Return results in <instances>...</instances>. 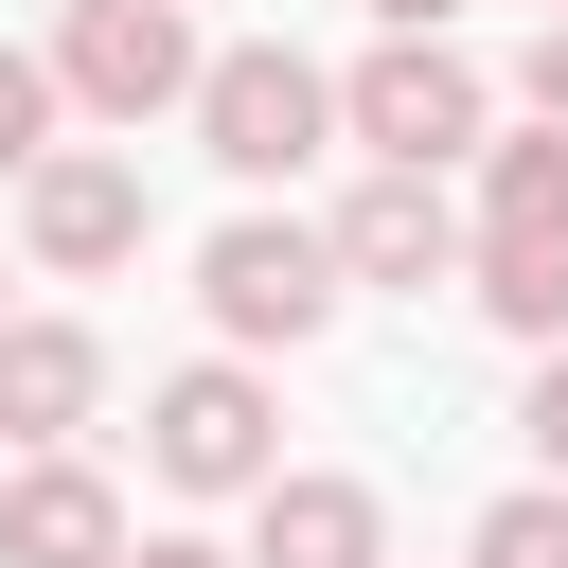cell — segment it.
I'll return each mask as SVG.
<instances>
[{"instance_id": "ba28073f", "label": "cell", "mask_w": 568, "mask_h": 568, "mask_svg": "<svg viewBox=\"0 0 568 568\" xmlns=\"http://www.w3.org/2000/svg\"><path fill=\"white\" fill-rule=\"evenodd\" d=\"M89 408H106V337H89V320H0V444L53 462Z\"/></svg>"}, {"instance_id": "3957f363", "label": "cell", "mask_w": 568, "mask_h": 568, "mask_svg": "<svg viewBox=\"0 0 568 568\" xmlns=\"http://www.w3.org/2000/svg\"><path fill=\"white\" fill-rule=\"evenodd\" d=\"M36 71H53V106H89V124H124V142H142L160 106H195V71H213V53H195V18H178V0H71V36H53Z\"/></svg>"}, {"instance_id": "9a60e30c", "label": "cell", "mask_w": 568, "mask_h": 568, "mask_svg": "<svg viewBox=\"0 0 568 568\" xmlns=\"http://www.w3.org/2000/svg\"><path fill=\"white\" fill-rule=\"evenodd\" d=\"M515 426H532V462H550V479H568V337H550V355H532V408H515Z\"/></svg>"}, {"instance_id": "5b68a950", "label": "cell", "mask_w": 568, "mask_h": 568, "mask_svg": "<svg viewBox=\"0 0 568 568\" xmlns=\"http://www.w3.org/2000/svg\"><path fill=\"white\" fill-rule=\"evenodd\" d=\"M195 302H213V337H231V355H302L355 284H337V248H320L302 213H231V231L195 248Z\"/></svg>"}, {"instance_id": "8992f818", "label": "cell", "mask_w": 568, "mask_h": 568, "mask_svg": "<svg viewBox=\"0 0 568 568\" xmlns=\"http://www.w3.org/2000/svg\"><path fill=\"white\" fill-rule=\"evenodd\" d=\"M18 248H36L53 284H106V266L142 248V160H106V142H53V160L18 178Z\"/></svg>"}, {"instance_id": "ac0fdd59", "label": "cell", "mask_w": 568, "mask_h": 568, "mask_svg": "<svg viewBox=\"0 0 568 568\" xmlns=\"http://www.w3.org/2000/svg\"><path fill=\"white\" fill-rule=\"evenodd\" d=\"M373 18H390V36H444V18H462V0H373Z\"/></svg>"}, {"instance_id": "5bb4252c", "label": "cell", "mask_w": 568, "mask_h": 568, "mask_svg": "<svg viewBox=\"0 0 568 568\" xmlns=\"http://www.w3.org/2000/svg\"><path fill=\"white\" fill-rule=\"evenodd\" d=\"M36 160H53V71L0 53V178H36Z\"/></svg>"}, {"instance_id": "6da1fadb", "label": "cell", "mask_w": 568, "mask_h": 568, "mask_svg": "<svg viewBox=\"0 0 568 568\" xmlns=\"http://www.w3.org/2000/svg\"><path fill=\"white\" fill-rule=\"evenodd\" d=\"M337 142H373V178H444V160L497 142V89H479L444 36H373V53L337 71Z\"/></svg>"}, {"instance_id": "52a82bcc", "label": "cell", "mask_w": 568, "mask_h": 568, "mask_svg": "<svg viewBox=\"0 0 568 568\" xmlns=\"http://www.w3.org/2000/svg\"><path fill=\"white\" fill-rule=\"evenodd\" d=\"M320 248H337V284H408L426 302V284H462V195L444 178H355Z\"/></svg>"}, {"instance_id": "9c48e42d", "label": "cell", "mask_w": 568, "mask_h": 568, "mask_svg": "<svg viewBox=\"0 0 568 568\" xmlns=\"http://www.w3.org/2000/svg\"><path fill=\"white\" fill-rule=\"evenodd\" d=\"M0 568H124V497L53 444V462H18L0 479Z\"/></svg>"}, {"instance_id": "8fae6325", "label": "cell", "mask_w": 568, "mask_h": 568, "mask_svg": "<svg viewBox=\"0 0 568 568\" xmlns=\"http://www.w3.org/2000/svg\"><path fill=\"white\" fill-rule=\"evenodd\" d=\"M462 248H568V124L479 142V231H462Z\"/></svg>"}, {"instance_id": "4fadbf2b", "label": "cell", "mask_w": 568, "mask_h": 568, "mask_svg": "<svg viewBox=\"0 0 568 568\" xmlns=\"http://www.w3.org/2000/svg\"><path fill=\"white\" fill-rule=\"evenodd\" d=\"M462 568H568V479H515L497 515H479V550Z\"/></svg>"}, {"instance_id": "e0dca14e", "label": "cell", "mask_w": 568, "mask_h": 568, "mask_svg": "<svg viewBox=\"0 0 568 568\" xmlns=\"http://www.w3.org/2000/svg\"><path fill=\"white\" fill-rule=\"evenodd\" d=\"M124 568H231V550H213V532H142Z\"/></svg>"}, {"instance_id": "7a4b0ae2", "label": "cell", "mask_w": 568, "mask_h": 568, "mask_svg": "<svg viewBox=\"0 0 568 568\" xmlns=\"http://www.w3.org/2000/svg\"><path fill=\"white\" fill-rule=\"evenodd\" d=\"M142 462H160L178 497H266V479H284V390H266L248 355H195V373L142 390Z\"/></svg>"}, {"instance_id": "d6986e66", "label": "cell", "mask_w": 568, "mask_h": 568, "mask_svg": "<svg viewBox=\"0 0 568 568\" xmlns=\"http://www.w3.org/2000/svg\"><path fill=\"white\" fill-rule=\"evenodd\" d=\"M550 18H568V0H550Z\"/></svg>"}, {"instance_id": "277c9868", "label": "cell", "mask_w": 568, "mask_h": 568, "mask_svg": "<svg viewBox=\"0 0 568 568\" xmlns=\"http://www.w3.org/2000/svg\"><path fill=\"white\" fill-rule=\"evenodd\" d=\"M195 142H213V178L284 195V178L337 142V71H302L284 36H248V53H213V71H195Z\"/></svg>"}, {"instance_id": "7c38bea8", "label": "cell", "mask_w": 568, "mask_h": 568, "mask_svg": "<svg viewBox=\"0 0 568 568\" xmlns=\"http://www.w3.org/2000/svg\"><path fill=\"white\" fill-rule=\"evenodd\" d=\"M462 284H479L497 337H532V355L568 337V248H462Z\"/></svg>"}, {"instance_id": "2e32d148", "label": "cell", "mask_w": 568, "mask_h": 568, "mask_svg": "<svg viewBox=\"0 0 568 568\" xmlns=\"http://www.w3.org/2000/svg\"><path fill=\"white\" fill-rule=\"evenodd\" d=\"M515 106H532V124H568V18H550V36L515 53Z\"/></svg>"}, {"instance_id": "30bf717a", "label": "cell", "mask_w": 568, "mask_h": 568, "mask_svg": "<svg viewBox=\"0 0 568 568\" xmlns=\"http://www.w3.org/2000/svg\"><path fill=\"white\" fill-rule=\"evenodd\" d=\"M231 568H390V515H373V479H266Z\"/></svg>"}]
</instances>
